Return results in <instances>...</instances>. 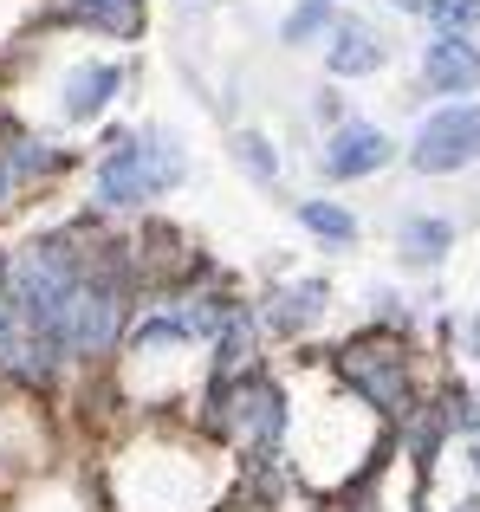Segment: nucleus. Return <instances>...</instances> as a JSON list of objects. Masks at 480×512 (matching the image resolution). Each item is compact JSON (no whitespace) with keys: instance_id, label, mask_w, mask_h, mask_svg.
Listing matches in <instances>:
<instances>
[{"instance_id":"7ed1b4c3","label":"nucleus","mask_w":480,"mask_h":512,"mask_svg":"<svg viewBox=\"0 0 480 512\" xmlns=\"http://www.w3.org/2000/svg\"><path fill=\"white\" fill-rule=\"evenodd\" d=\"M182 182V156L163 137H111V156L98 169V201L104 208H130V201L156 195V188Z\"/></svg>"},{"instance_id":"412c9836","label":"nucleus","mask_w":480,"mask_h":512,"mask_svg":"<svg viewBox=\"0 0 480 512\" xmlns=\"http://www.w3.org/2000/svg\"><path fill=\"white\" fill-rule=\"evenodd\" d=\"M455 512H480V506H455Z\"/></svg>"},{"instance_id":"a211bd4d","label":"nucleus","mask_w":480,"mask_h":512,"mask_svg":"<svg viewBox=\"0 0 480 512\" xmlns=\"http://www.w3.org/2000/svg\"><path fill=\"white\" fill-rule=\"evenodd\" d=\"M325 13H331V0H312V7H299V13L286 20V39H292V46H299V39H312L318 26H325Z\"/></svg>"},{"instance_id":"39448f33","label":"nucleus","mask_w":480,"mask_h":512,"mask_svg":"<svg viewBox=\"0 0 480 512\" xmlns=\"http://www.w3.org/2000/svg\"><path fill=\"white\" fill-rule=\"evenodd\" d=\"M221 428H228L234 441H253V448H266V441H279V428H286V415H279V389L266 383V376H240V383L221 389Z\"/></svg>"},{"instance_id":"423d86ee","label":"nucleus","mask_w":480,"mask_h":512,"mask_svg":"<svg viewBox=\"0 0 480 512\" xmlns=\"http://www.w3.org/2000/svg\"><path fill=\"white\" fill-rule=\"evenodd\" d=\"M338 370L351 376V389L364 402H377V409H390V415L409 409V370H403V357H396L390 344H377V350H370V344H351L338 357Z\"/></svg>"},{"instance_id":"1a4fd4ad","label":"nucleus","mask_w":480,"mask_h":512,"mask_svg":"<svg viewBox=\"0 0 480 512\" xmlns=\"http://www.w3.org/2000/svg\"><path fill=\"white\" fill-rule=\"evenodd\" d=\"M0 363H7V370H20V376H46L52 370V357H46V344L33 338V325H26V312L20 305L7 299V292H0Z\"/></svg>"},{"instance_id":"f03ea898","label":"nucleus","mask_w":480,"mask_h":512,"mask_svg":"<svg viewBox=\"0 0 480 512\" xmlns=\"http://www.w3.org/2000/svg\"><path fill=\"white\" fill-rule=\"evenodd\" d=\"M130 312V286H124V260L117 247H98V260H85V279H78V325H72V350L78 357H104L124 331Z\"/></svg>"},{"instance_id":"9b49d317","label":"nucleus","mask_w":480,"mask_h":512,"mask_svg":"<svg viewBox=\"0 0 480 512\" xmlns=\"http://www.w3.org/2000/svg\"><path fill=\"white\" fill-rule=\"evenodd\" d=\"M325 65H331L338 78H364V72H377V65H383L377 33H370V26H357V20H344V26H338V39H331V52H325Z\"/></svg>"},{"instance_id":"f8f14e48","label":"nucleus","mask_w":480,"mask_h":512,"mask_svg":"<svg viewBox=\"0 0 480 512\" xmlns=\"http://www.w3.org/2000/svg\"><path fill=\"white\" fill-rule=\"evenodd\" d=\"M72 20H91L104 33H137L143 26V0H59Z\"/></svg>"},{"instance_id":"f3484780","label":"nucleus","mask_w":480,"mask_h":512,"mask_svg":"<svg viewBox=\"0 0 480 512\" xmlns=\"http://www.w3.org/2000/svg\"><path fill=\"white\" fill-rule=\"evenodd\" d=\"M234 156L247 163L253 182H273V175H279V156L266 150V137H253V130H247V137H234Z\"/></svg>"},{"instance_id":"aec40b11","label":"nucleus","mask_w":480,"mask_h":512,"mask_svg":"<svg viewBox=\"0 0 480 512\" xmlns=\"http://www.w3.org/2000/svg\"><path fill=\"white\" fill-rule=\"evenodd\" d=\"M474 474H480V448H474Z\"/></svg>"},{"instance_id":"ddd939ff","label":"nucleus","mask_w":480,"mask_h":512,"mask_svg":"<svg viewBox=\"0 0 480 512\" xmlns=\"http://www.w3.org/2000/svg\"><path fill=\"white\" fill-rule=\"evenodd\" d=\"M325 312V286H318V279H305V286H286L273 299V331H299V325H312V318Z\"/></svg>"},{"instance_id":"2eb2a0df","label":"nucleus","mask_w":480,"mask_h":512,"mask_svg":"<svg viewBox=\"0 0 480 512\" xmlns=\"http://www.w3.org/2000/svg\"><path fill=\"white\" fill-rule=\"evenodd\" d=\"M299 221L312 227L318 240H331V247H351L357 240V221L338 208V201H299Z\"/></svg>"},{"instance_id":"6ab92c4d","label":"nucleus","mask_w":480,"mask_h":512,"mask_svg":"<svg viewBox=\"0 0 480 512\" xmlns=\"http://www.w3.org/2000/svg\"><path fill=\"white\" fill-rule=\"evenodd\" d=\"M396 7H403V13H422V7H429V0H396Z\"/></svg>"},{"instance_id":"f257e3e1","label":"nucleus","mask_w":480,"mask_h":512,"mask_svg":"<svg viewBox=\"0 0 480 512\" xmlns=\"http://www.w3.org/2000/svg\"><path fill=\"white\" fill-rule=\"evenodd\" d=\"M78 279H85V260L59 240H39V247L7 253L0 266V292L26 312L33 338L46 344V357L59 363L72 350V325H78Z\"/></svg>"},{"instance_id":"4468645a","label":"nucleus","mask_w":480,"mask_h":512,"mask_svg":"<svg viewBox=\"0 0 480 512\" xmlns=\"http://www.w3.org/2000/svg\"><path fill=\"white\" fill-rule=\"evenodd\" d=\"M448 240H455V227H448L442 214H435V221H429V214L403 221V253H409V260H422V266H429V260H442V253H448Z\"/></svg>"},{"instance_id":"6e6552de","label":"nucleus","mask_w":480,"mask_h":512,"mask_svg":"<svg viewBox=\"0 0 480 512\" xmlns=\"http://www.w3.org/2000/svg\"><path fill=\"white\" fill-rule=\"evenodd\" d=\"M422 78H429V91H442V98L474 91L480 85V46L468 33H442L429 52H422Z\"/></svg>"},{"instance_id":"20e7f679","label":"nucleus","mask_w":480,"mask_h":512,"mask_svg":"<svg viewBox=\"0 0 480 512\" xmlns=\"http://www.w3.org/2000/svg\"><path fill=\"white\" fill-rule=\"evenodd\" d=\"M474 156H480V104H448V111H435L429 124L416 130L409 163L422 175H455V169H468Z\"/></svg>"},{"instance_id":"0eeeda50","label":"nucleus","mask_w":480,"mask_h":512,"mask_svg":"<svg viewBox=\"0 0 480 512\" xmlns=\"http://www.w3.org/2000/svg\"><path fill=\"white\" fill-rule=\"evenodd\" d=\"M396 143L383 137L377 124H344L338 137L325 143V156H318V169L331 175V182H357V175H377L383 163H390Z\"/></svg>"},{"instance_id":"9d476101","label":"nucleus","mask_w":480,"mask_h":512,"mask_svg":"<svg viewBox=\"0 0 480 512\" xmlns=\"http://www.w3.org/2000/svg\"><path fill=\"white\" fill-rule=\"evenodd\" d=\"M117 85H124V72H117V65H78V72L65 78V117H72V124L98 117L104 104L117 98Z\"/></svg>"},{"instance_id":"dca6fc26","label":"nucleus","mask_w":480,"mask_h":512,"mask_svg":"<svg viewBox=\"0 0 480 512\" xmlns=\"http://www.w3.org/2000/svg\"><path fill=\"white\" fill-rule=\"evenodd\" d=\"M429 20L442 33H474L480 26V0H429Z\"/></svg>"}]
</instances>
